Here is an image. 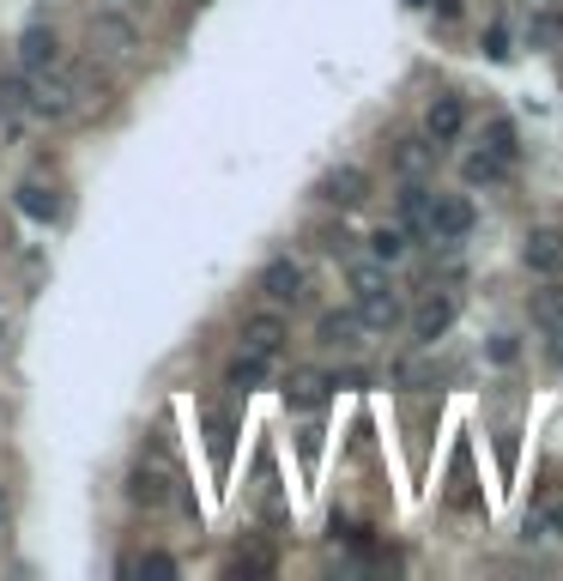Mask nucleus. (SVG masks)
I'll list each match as a JSON object with an SVG mask.
<instances>
[{"mask_svg": "<svg viewBox=\"0 0 563 581\" xmlns=\"http://www.w3.org/2000/svg\"><path fill=\"white\" fill-rule=\"evenodd\" d=\"M479 212L467 194H431V243H467Z\"/></svg>", "mask_w": 563, "mask_h": 581, "instance_id": "1", "label": "nucleus"}, {"mask_svg": "<svg viewBox=\"0 0 563 581\" xmlns=\"http://www.w3.org/2000/svg\"><path fill=\"white\" fill-rule=\"evenodd\" d=\"M261 298L273 303V310H285V303L303 298V267L291 255H279V260H267V267H261Z\"/></svg>", "mask_w": 563, "mask_h": 581, "instance_id": "2", "label": "nucleus"}, {"mask_svg": "<svg viewBox=\"0 0 563 581\" xmlns=\"http://www.w3.org/2000/svg\"><path fill=\"white\" fill-rule=\"evenodd\" d=\"M448 327H455V298H448V291H431V298L412 310V339H419V346H436Z\"/></svg>", "mask_w": 563, "mask_h": 581, "instance_id": "3", "label": "nucleus"}, {"mask_svg": "<svg viewBox=\"0 0 563 581\" xmlns=\"http://www.w3.org/2000/svg\"><path fill=\"white\" fill-rule=\"evenodd\" d=\"M315 346L321 351H357L364 346V322H357V310H328L321 322H315Z\"/></svg>", "mask_w": 563, "mask_h": 581, "instance_id": "4", "label": "nucleus"}, {"mask_svg": "<svg viewBox=\"0 0 563 581\" xmlns=\"http://www.w3.org/2000/svg\"><path fill=\"white\" fill-rule=\"evenodd\" d=\"M321 200H328V207H364L370 200V176L357 164H345V170H328V176H321Z\"/></svg>", "mask_w": 563, "mask_h": 581, "instance_id": "5", "label": "nucleus"}, {"mask_svg": "<svg viewBox=\"0 0 563 581\" xmlns=\"http://www.w3.org/2000/svg\"><path fill=\"white\" fill-rule=\"evenodd\" d=\"M424 133H431L436 146H455L460 133H467V109H460V97H431V109H424Z\"/></svg>", "mask_w": 563, "mask_h": 581, "instance_id": "6", "label": "nucleus"}, {"mask_svg": "<svg viewBox=\"0 0 563 581\" xmlns=\"http://www.w3.org/2000/svg\"><path fill=\"white\" fill-rule=\"evenodd\" d=\"M19 67H25V73H43V67H61V37H55L49 25H31L25 37H19Z\"/></svg>", "mask_w": 563, "mask_h": 581, "instance_id": "7", "label": "nucleus"}, {"mask_svg": "<svg viewBox=\"0 0 563 581\" xmlns=\"http://www.w3.org/2000/svg\"><path fill=\"white\" fill-rule=\"evenodd\" d=\"M357 322H364V334H394L400 327V291H370V298H357Z\"/></svg>", "mask_w": 563, "mask_h": 581, "instance_id": "8", "label": "nucleus"}, {"mask_svg": "<svg viewBox=\"0 0 563 581\" xmlns=\"http://www.w3.org/2000/svg\"><path fill=\"white\" fill-rule=\"evenodd\" d=\"M521 260H527V272H539V279H558L563 272V231H533L527 248H521Z\"/></svg>", "mask_w": 563, "mask_h": 581, "instance_id": "9", "label": "nucleus"}, {"mask_svg": "<svg viewBox=\"0 0 563 581\" xmlns=\"http://www.w3.org/2000/svg\"><path fill=\"white\" fill-rule=\"evenodd\" d=\"M400 224H407L412 236H424V243H431V188H424L419 176L400 182Z\"/></svg>", "mask_w": 563, "mask_h": 581, "instance_id": "10", "label": "nucleus"}, {"mask_svg": "<svg viewBox=\"0 0 563 581\" xmlns=\"http://www.w3.org/2000/svg\"><path fill=\"white\" fill-rule=\"evenodd\" d=\"M92 49H104V55H133V49H140V31H133L128 19H116V13H97V19H92Z\"/></svg>", "mask_w": 563, "mask_h": 581, "instance_id": "11", "label": "nucleus"}, {"mask_svg": "<svg viewBox=\"0 0 563 581\" xmlns=\"http://www.w3.org/2000/svg\"><path fill=\"white\" fill-rule=\"evenodd\" d=\"M328 375H321V370H297V375H291V382H285V400L291 406H297V412H321V406H328Z\"/></svg>", "mask_w": 563, "mask_h": 581, "instance_id": "12", "label": "nucleus"}, {"mask_svg": "<svg viewBox=\"0 0 563 581\" xmlns=\"http://www.w3.org/2000/svg\"><path fill=\"white\" fill-rule=\"evenodd\" d=\"M436 152H443V146H436L431 140V133H424V140H400V146H394V170H400V176H431V170H436Z\"/></svg>", "mask_w": 563, "mask_h": 581, "instance_id": "13", "label": "nucleus"}, {"mask_svg": "<svg viewBox=\"0 0 563 581\" xmlns=\"http://www.w3.org/2000/svg\"><path fill=\"white\" fill-rule=\"evenodd\" d=\"M243 346L279 358V346H285V322H279L273 310H267V315H243Z\"/></svg>", "mask_w": 563, "mask_h": 581, "instance_id": "14", "label": "nucleus"}, {"mask_svg": "<svg viewBox=\"0 0 563 581\" xmlns=\"http://www.w3.org/2000/svg\"><path fill=\"white\" fill-rule=\"evenodd\" d=\"M527 310H533V327L558 334V327H563V272H558V279H546V284H539L533 298H527Z\"/></svg>", "mask_w": 563, "mask_h": 581, "instance_id": "15", "label": "nucleus"}, {"mask_svg": "<svg viewBox=\"0 0 563 581\" xmlns=\"http://www.w3.org/2000/svg\"><path fill=\"white\" fill-rule=\"evenodd\" d=\"M267 375H273V358H267V351H236V363H231V387L236 394H249V387H261Z\"/></svg>", "mask_w": 563, "mask_h": 581, "instance_id": "16", "label": "nucleus"}, {"mask_svg": "<svg viewBox=\"0 0 563 581\" xmlns=\"http://www.w3.org/2000/svg\"><path fill=\"white\" fill-rule=\"evenodd\" d=\"M19 212L37 219V224H55L61 219V200H55V188H43V182H25V188H19Z\"/></svg>", "mask_w": 563, "mask_h": 581, "instance_id": "17", "label": "nucleus"}, {"mask_svg": "<svg viewBox=\"0 0 563 581\" xmlns=\"http://www.w3.org/2000/svg\"><path fill=\"white\" fill-rule=\"evenodd\" d=\"M509 164H515V158H503V152H491V146H485V152H472L467 164H460V176H467L472 188H479V182L491 188V182H503V176H509Z\"/></svg>", "mask_w": 563, "mask_h": 581, "instance_id": "18", "label": "nucleus"}, {"mask_svg": "<svg viewBox=\"0 0 563 581\" xmlns=\"http://www.w3.org/2000/svg\"><path fill=\"white\" fill-rule=\"evenodd\" d=\"M128 497L140 509H164V503H171V478H164V473H133Z\"/></svg>", "mask_w": 563, "mask_h": 581, "instance_id": "19", "label": "nucleus"}, {"mask_svg": "<svg viewBox=\"0 0 563 581\" xmlns=\"http://www.w3.org/2000/svg\"><path fill=\"white\" fill-rule=\"evenodd\" d=\"M345 272H352V291H357V298H370V291H388V260H352V267H345Z\"/></svg>", "mask_w": 563, "mask_h": 581, "instance_id": "20", "label": "nucleus"}, {"mask_svg": "<svg viewBox=\"0 0 563 581\" xmlns=\"http://www.w3.org/2000/svg\"><path fill=\"white\" fill-rule=\"evenodd\" d=\"M25 91H31L25 67H19V73H0V116H19V109H25Z\"/></svg>", "mask_w": 563, "mask_h": 581, "instance_id": "21", "label": "nucleus"}, {"mask_svg": "<svg viewBox=\"0 0 563 581\" xmlns=\"http://www.w3.org/2000/svg\"><path fill=\"white\" fill-rule=\"evenodd\" d=\"M370 255H376V260H400V255H407V224H382V231L370 236Z\"/></svg>", "mask_w": 563, "mask_h": 581, "instance_id": "22", "label": "nucleus"}, {"mask_svg": "<svg viewBox=\"0 0 563 581\" xmlns=\"http://www.w3.org/2000/svg\"><path fill=\"white\" fill-rule=\"evenodd\" d=\"M558 37H563V13H539L533 25H527V43H533V49H551Z\"/></svg>", "mask_w": 563, "mask_h": 581, "instance_id": "23", "label": "nucleus"}, {"mask_svg": "<svg viewBox=\"0 0 563 581\" xmlns=\"http://www.w3.org/2000/svg\"><path fill=\"white\" fill-rule=\"evenodd\" d=\"M485 140H491V152L515 158V128H509V121H491V128H485Z\"/></svg>", "mask_w": 563, "mask_h": 581, "instance_id": "24", "label": "nucleus"}, {"mask_svg": "<svg viewBox=\"0 0 563 581\" xmlns=\"http://www.w3.org/2000/svg\"><path fill=\"white\" fill-rule=\"evenodd\" d=\"M145 569H157V576H171V569H176V557H164V551H145Z\"/></svg>", "mask_w": 563, "mask_h": 581, "instance_id": "25", "label": "nucleus"}, {"mask_svg": "<svg viewBox=\"0 0 563 581\" xmlns=\"http://www.w3.org/2000/svg\"><path fill=\"white\" fill-rule=\"evenodd\" d=\"M558 339H563V327H558ZM558 358H563V346H558Z\"/></svg>", "mask_w": 563, "mask_h": 581, "instance_id": "26", "label": "nucleus"}, {"mask_svg": "<svg viewBox=\"0 0 563 581\" xmlns=\"http://www.w3.org/2000/svg\"><path fill=\"white\" fill-rule=\"evenodd\" d=\"M412 7H431V0H412Z\"/></svg>", "mask_w": 563, "mask_h": 581, "instance_id": "27", "label": "nucleus"}]
</instances>
